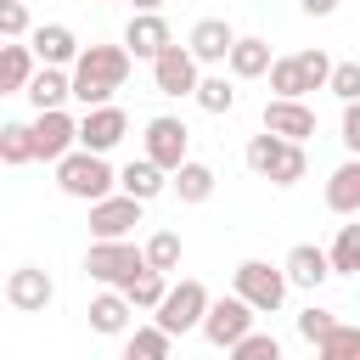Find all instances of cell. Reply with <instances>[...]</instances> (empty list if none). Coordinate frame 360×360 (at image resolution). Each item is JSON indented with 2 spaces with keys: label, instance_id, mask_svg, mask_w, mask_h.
Wrapping results in <instances>:
<instances>
[{
  "label": "cell",
  "instance_id": "4",
  "mask_svg": "<svg viewBox=\"0 0 360 360\" xmlns=\"http://www.w3.org/2000/svg\"><path fill=\"white\" fill-rule=\"evenodd\" d=\"M231 292H236L253 315H276V309L287 304V276H281V264L242 259V264L231 270Z\"/></svg>",
  "mask_w": 360,
  "mask_h": 360
},
{
  "label": "cell",
  "instance_id": "9",
  "mask_svg": "<svg viewBox=\"0 0 360 360\" xmlns=\"http://www.w3.org/2000/svg\"><path fill=\"white\" fill-rule=\"evenodd\" d=\"M146 163H158L163 174L169 169H180L186 158H191V129L180 124V118H169V112H158V118H146V152H141Z\"/></svg>",
  "mask_w": 360,
  "mask_h": 360
},
{
  "label": "cell",
  "instance_id": "33",
  "mask_svg": "<svg viewBox=\"0 0 360 360\" xmlns=\"http://www.w3.org/2000/svg\"><path fill=\"white\" fill-rule=\"evenodd\" d=\"M163 287H169V276H158V270H141L129 287H118L124 298H129V309H152L158 298H163Z\"/></svg>",
  "mask_w": 360,
  "mask_h": 360
},
{
  "label": "cell",
  "instance_id": "16",
  "mask_svg": "<svg viewBox=\"0 0 360 360\" xmlns=\"http://www.w3.org/2000/svg\"><path fill=\"white\" fill-rule=\"evenodd\" d=\"M169 39H174V34H169L163 11H135V17L124 22V51H129V62H135V56H146V62H152Z\"/></svg>",
  "mask_w": 360,
  "mask_h": 360
},
{
  "label": "cell",
  "instance_id": "6",
  "mask_svg": "<svg viewBox=\"0 0 360 360\" xmlns=\"http://www.w3.org/2000/svg\"><path fill=\"white\" fill-rule=\"evenodd\" d=\"M202 304H208V287L202 281H180V287H163V298L152 304V326L158 332H169V338H186V332H197V321H202Z\"/></svg>",
  "mask_w": 360,
  "mask_h": 360
},
{
  "label": "cell",
  "instance_id": "13",
  "mask_svg": "<svg viewBox=\"0 0 360 360\" xmlns=\"http://www.w3.org/2000/svg\"><path fill=\"white\" fill-rule=\"evenodd\" d=\"M22 39H28L34 62H45V68H73V56H79V34L68 22H34Z\"/></svg>",
  "mask_w": 360,
  "mask_h": 360
},
{
  "label": "cell",
  "instance_id": "31",
  "mask_svg": "<svg viewBox=\"0 0 360 360\" xmlns=\"http://www.w3.org/2000/svg\"><path fill=\"white\" fill-rule=\"evenodd\" d=\"M326 264H332V276H354L360 270V225H338V242H332Z\"/></svg>",
  "mask_w": 360,
  "mask_h": 360
},
{
  "label": "cell",
  "instance_id": "1",
  "mask_svg": "<svg viewBox=\"0 0 360 360\" xmlns=\"http://www.w3.org/2000/svg\"><path fill=\"white\" fill-rule=\"evenodd\" d=\"M124 79H129L124 45H79V56L68 68V101L101 107V101H112V90H124Z\"/></svg>",
  "mask_w": 360,
  "mask_h": 360
},
{
  "label": "cell",
  "instance_id": "24",
  "mask_svg": "<svg viewBox=\"0 0 360 360\" xmlns=\"http://www.w3.org/2000/svg\"><path fill=\"white\" fill-rule=\"evenodd\" d=\"M169 186H174L180 202H208V197H214V169L197 163V158H186L180 169H169Z\"/></svg>",
  "mask_w": 360,
  "mask_h": 360
},
{
  "label": "cell",
  "instance_id": "12",
  "mask_svg": "<svg viewBox=\"0 0 360 360\" xmlns=\"http://www.w3.org/2000/svg\"><path fill=\"white\" fill-rule=\"evenodd\" d=\"M51 298H56V281H51V270H39V264H17V270L6 276V304H11V309H22V315H39Z\"/></svg>",
  "mask_w": 360,
  "mask_h": 360
},
{
  "label": "cell",
  "instance_id": "42",
  "mask_svg": "<svg viewBox=\"0 0 360 360\" xmlns=\"http://www.w3.org/2000/svg\"><path fill=\"white\" fill-rule=\"evenodd\" d=\"M101 6H107V0H101Z\"/></svg>",
  "mask_w": 360,
  "mask_h": 360
},
{
  "label": "cell",
  "instance_id": "29",
  "mask_svg": "<svg viewBox=\"0 0 360 360\" xmlns=\"http://www.w3.org/2000/svg\"><path fill=\"white\" fill-rule=\"evenodd\" d=\"M315 360H360V326L338 321V326L315 343Z\"/></svg>",
  "mask_w": 360,
  "mask_h": 360
},
{
  "label": "cell",
  "instance_id": "18",
  "mask_svg": "<svg viewBox=\"0 0 360 360\" xmlns=\"http://www.w3.org/2000/svg\"><path fill=\"white\" fill-rule=\"evenodd\" d=\"M281 276H287V287H304V292H315V287L332 276V264H326V248H315V242H298V248L281 259Z\"/></svg>",
  "mask_w": 360,
  "mask_h": 360
},
{
  "label": "cell",
  "instance_id": "36",
  "mask_svg": "<svg viewBox=\"0 0 360 360\" xmlns=\"http://www.w3.org/2000/svg\"><path fill=\"white\" fill-rule=\"evenodd\" d=\"M292 56H298V68H304V84H309V90H326V73H332V56H326L321 45H315V51H292Z\"/></svg>",
  "mask_w": 360,
  "mask_h": 360
},
{
  "label": "cell",
  "instance_id": "10",
  "mask_svg": "<svg viewBox=\"0 0 360 360\" xmlns=\"http://www.w3.org/2000/svg\"><path fill=\"white\" fill-rule=\"evenodd\" d=\"M141 208H146V202H135V197H124V191L96 197V202H90V236H96V242L129 236V225H141Z\"/></svg>",
  "mask_w": 360,
  "mask_h": 360
},
{
  "label": "cell",
  "instance_id": "26",
  "mask_svg": "<svg viewBox=\"0 0 360 360\" xmlns=\"http://www.w3.org/2000/svg\"><path fill=\"white\" fill-rule=\"evenodd\" d=\"M191 101L202 107V112H231L236 107V84L225 79V73H197V84H191Z\"/></svg>",
  "mask_w": 360,
  "mask_h": 360
},
{
  "label": "cell",
  "instance_id": "23",
  "mask_svg": "<svg viewBox=\"0 0 360 360\" xmlns=\"http://www.w3.org/2000/svg\"><path fill=\"white\" fill-rule=\"evenodd\" d=\"M22 96L34 101V112H51V107H68V68H34Z\"/></svg>",
  "mask_w": 360,
  "mask_h": 360
},
{
  "label": "cell",
  "instance_id": "3",
  "mask_svg": "<svg viewBox=\"0 0 360 360\" xmlns=\"http://www.w3.org/2000/svg\"><path fill=\"white\" fill-rule=\"evenodd\" d=\"M56 186H62V197H73V202H96V197H107L112 191V163L101 158V152H62L56 158Z\"/></svg>",
  "mask_w": 360,
  "mask_h": 360
},
{
  "label": "cell",
  "instance_id": "35",
  "mask_svg": "<svg viewBox=\"0 0 360 360\" xmlns=\"http://www.w3.org/2000/svg\"><path fill=\"white\" fill-rule=\"evenodd\" d=\"M326 90H332L338 101H360V62H332Z\"/></svg>",
  "mask_w": 360,
  "mask_h": 360
},
{
  "label": "cell",
  "instance_id": "27",
  "mask_svg": "<svg viewBox=\"0 0 360 360\" xmlns=\"http://www.w3.org/2000/svg\"><path fill=\"white\" fill-rule=\"evenodd\" d=\"M270 90L281 96V101H304L309 96V84H304V68H298V56H270Z\"/></svg>",
  "mask_w": 360,
  "mask_h": 360
},
{
  "label": "cell",
  "instance_id": "5",
  "mask_svg": "<svg viewBox=\"0 0 360 360\" xmlns=\"http://www.w3.org/2000/svg\"><path fill=\"white\" fill-rule=\"evenodd\" d=\"M141 270H146V259H141V248H135L129 236H118V242H90V248H84V276L101 281V287H129Z\"/></svg>",
  "mask_w": 360,
  "mask_h": 360
},
{
  "label": "cell",
  "instance_id": "7",
  "mask_svg": "<svg viewBox=\"0 0 360 360\" xmlns=\"http://www.w3.org/2000/svg\"><path fill=\"white\" fill-rule=\"evenodd\" d=\"M124 135H129V112L112 107V101L84 107V118H73V146H79V152H101V158H107Z\"/></svg>",
  "mask_w": 360,
  "mask_h": 360
},
{
  "label": "cell",
  "instance_id": "30",
  "mask_svg": "<svg viewBox=\"0 0 360 360\" xmlns=\"http://www.w3.org/2000/svg\"><path fill=\"white\" fill-rule=\"evenodd\" d=\"M180 253H186V248H180V231H158V236H152V242L141 248L146 270H158V276H169V270L180 264Z\"/></svg>",
  "mask_w": 360,
  "mask_h": 360
},
{
  "label": "cell",
  "instance_id": "11",
  "mask_svg": "<svg viewBox=\"0 0 360 360\" xmlns=\"http://www.w3.org/2000/svg\"><path fill=\"white\" fill-rule=\"evenodd\" d=\"M197 62H191V51L186 45H163L158 56H152V84H158V96H191V84H197Z\"/></svg>",
  "mask_w": 360,
  "mask_h": 360
},
{
  "label": "cell",
  "instance_id": "28",
  "mask_svg": "<svg viewBox=\"0 0 360 360\" xmlns=\"http://www.w3.org/2000/svg\"><path fill=\"white\" fill-rule=\"evenodd\" d=\"M169 332H158V326H135V332H124V360H169Z\"/></svg>",
  "mask_w": 360,
  "mask_h": 360
},
{
  "label": "cell",
  "instance_id": "17",
  "mask_svg": "<svg viewBox=\"0 0 360 360\" xmlns=\"http://www.w3.org/2000/svg\"><path fill=\"white\" fill-rule=\"evenodd\" d=\"M112 191H124V197H135V202H152V197H163V191H169V174H163L158 163L135 158V163L112 169Z\"/></svg>",
  "mask_w": 360,
  "mask_h": 360
},
{
  "label": "cell",
  "instance_id": "21",
  "mask_svg": "<svg viewBox=\"0 0 360 360\" xmlns=\"http://www.w3.org/2000/svg\"><path fill=\"white\" fill-rule=\"evenodd\" d=\"M225 68H231V79H264V68H270V45H264L259 34H236L231 51H225Z\"/></svg>",
  "mask_w": 360,
  "mask_h": 360
},
{
  "label": "cell",
  "instance_id": "14",
  "mask_svg": "<svg viewBox=\"0 0 360 360\" xmlns=\"http://www.w3.org/2000/svg\"><path fill=\"white\" fill-rule=\"evenodd\" d=\"M264 135H276V141H298V146H304V141L315 135V107L270 96V101H264Z\"/></svg>",
  "mask_w": 360,
  "mask_h": 360
},
{
  "label": "cell",
  "instance_id": "34",
  "mask_svg": "<svg viewBox=\"0 0 360 360\" xmlns=\"http://www.w3.org/2000/svg\"><path fill=\"white\" fill-rule=\"evenodd\" d=\"M231 360H281V343L270 332H242L231 343Z\"/></svg>",
  "mask_w": 360,
  "mask_h": 360
},
{
  "label": "cell",
  "instance_id": "37",
  "mask_svg": "<svg viewBox=\"0 0 360 360\" xmlns=\"http://www.w3.org/2000/svg\"><path fill=\"white\" fill-rule=\"evenodd\" d=\"M332 326H338V315H332V309H321V304H309V309L298 315V338H304V343H321Z\"/></svg>",
  "mask_w": 360,
  "mask_h": 360
},
{
  "label": "cell",
  "instance_id": "25",
  "mask_svg": "<svg viewBox=\"0 0 360 360\" xmlns=\"http://www.w3.org/2000/svg\"><path fill=\"white\" fill-rule=\"evenodd\" d=\"M28 73H34V51L17 45V39H6L0 45V96H22Z\"/></svg>",
  "mask_w": 360,
  "mask_h": 360
},
{
  "label": "cell",
  "instance_id": "2",
  "mask_svg": "<svg viewBox=\"0 0 360 360\" xmlns=\"http://www.w3.org/2000/svg\"><path fill=\"white\" fill-rule=\"evenodd\" d=\"M242 163H248L259 180H270V186H298V180L309 174L304 146H298V141H276V135H253V141L242 146Z\"/></svg>",
  "mask_w": 360,
  "mask_h": 360
},
{
  "label": "cell",
  "instance_id": "8",
  "mask_svg": "<svg viewBox=\"0 0 360 360\" xmlns=\"http://www.w3.org/2000/svg\"><path fill=\"white\" fill-rule=\"evenodd\" d=\"M253 321H259V315H253V309H248L236 292H225V298H208V304H202V321H197V332H202L214 349H231L242 332H253Z\"/></svg>",
  "mask_w": 360,
  "mask_h": 360
},
{
  "label": "cell",
  "instance_id": "40",
  "mask_svg": "<svg viewBox=\"0 0 360 360\" xmlns=\"http://www.w3.org/2000/svg\"><path fill=\"white\" fill-rule=\"evenodd\" d=\"M304 6V17H332L338 11V0H298Z\"/></svg>",
  "mask_w": 360,
  "mask_h": 360
},
{
  "label": "cell",
  "instance_id": "15",
  "mask_svg": "<svg viewBox=\"0 0 360 360\" xmlns=\"http://www.w3.org/2000/svg\"><path fill=\"white\" fill-rule=\"evenodd\" d=\"M28 135H34V158L56 163L62 152H73V112L68 107H51V112H39L28 124Z\"/></svg>",
  "mask_w": 360,
  "mask_h": 360
},
{
  "label": "cell",
  "instance_id": "38",
  "mask_svg": "<svg viewBox=\"0 0 360 360\" xmlns=\"http://www.w3.org/2000/svg\"><path fill=\"white\" fill-rule=\"evenodd\" d=\"M28 28V0H0V39H22Z\"/></svg>",
  "mask_w": 360,
  "mask_h": 360
},
{
  "label": "cell",
  "instance_id": "32",
  "mask_svg": "<svg viewBox=\"0 0 360 360\" xmlns=\"http://www.w3.org/2000/svg\"><path fill=\"white\" fill-rule=\"evenodd\" d=\"M0 163H34V135L28 124H0Z\"/></svg>",
  "mask_w": 360,
  "mask_h": 360
},
{
  "label": "cell",
  "instance_id": "41",
  "mask_svg": "<svg viewBox=\"0 0 360 360\" xmlns=\"http://www.w3.org/2000/svg\"><path fill=\"white\" fill-rule=\"evenodd\" d=\"M135 11H163V0H135Z\"/></svg>",
  "mask_w": 360,
  "mask_h": 360
},
{
  "label": "cell",
  "instance_id": "22",
  "mask_svg": "<svg viewBox=\"0 0 360 360\" xmlns=\"http://www.w3.org/2000/svg\"><path fill=\"white\" fill-rule=\"evenodd\" d=\"M326 208L343 214V219L360 214V158H349V163L332 169V180H326Z\"/></svg>",
  "mask_w": 360,
  "mask_h": 360
},
{
  "label": "cell",
  "instance_id": "20",
  "mask_svg": "<svg viewBox=\"0 0 360 360\" xmlns=\"http://www.w3.org/2000/svg\"><path fill=\"white\" fill-rule=\"evenodd\" d=\"M84 315H90V332H101V338H124L135 309H129V298H124L118 287H107V292H96V298H90V309H84Z\"/></svg>",
  "mask_w": 360,
  "mask_h": 360
},
{
  "label": "cell",
  "instance_id": "39",
  "mask_svg": "<svg viewBox=\"0 0 360 360\" xmlns=\"http://www.w3.org/2000/svg\"><path fill=\"white\" fill-rule=\"evenodd\" d=\"M349 152H360V101H343V135H338Z\"/></svg>",
  "mask_w": 360,
  "mask_h": 360
},
{
  "label": "cell",
  "instance_id": "19",
  "mask_svg": "<svg viewBox=\"0 0 360 360\" xmlns=\"http://www.w3.org/2000/svg\"><path fill=\"white\" fill-rule=\"evenodd\" d=\"M231 22L225 17H202L191 34H186V51H191V62L202 68V62H225V51H231Z\"/></svg>",
  "mask_w": 360,
  "mask_h": 360
}]
</instances>
